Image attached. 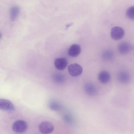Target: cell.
Here are the masks:
<instances>
[{
	"mask_svg": "<svg viewBox=\"0 0 134 134\" xmlns=\"http://www.w3.org/2000/svg\"><path fill=\"white\" fill-rule=\"evenodd\" d=\"M28 125L25 121L18 120L13 124L12 129L13 131L17 133H22L26 131L27 129Z\"/></svg>",
	"mask_w": 134,
	"mask_h": 134,
	"instance_id": "1",
	"label": "cell"
},
{
	"mask_svg": "<svg viewBox=\"0 0 134 134\" xmlns=\"http://www.w3.org/2000/svg\"><path fill=\"white\" fill-rule=\"evenodd\" d=\"M38 128L41 133L43 134H48L53 131L54 127L52 123L45 121L41 122L39 124Z\"/></svg>",
	"mask_w": 134,
	"mask_h": 134,
	"instance_id": "2",
	"label": "cell"
},
{
	"mask_svg": "<svg viewBox=\"0 0 134 134\" xmlns=\"http://www.w3.org/2000/svg\"><path fill=\"white\" fill-rule=\"evenodd\" d=\"M125 34L124 30L119 26H115L111 30V36L112 38L115 40H118L121 39Z\"/></svg>",
	"mask_w": 134,
	"mask_h": 134,
	"instance_id": "3",
	"label": "cell"
},
{
	"mask_svg": "<svg viewBox=\"0 0 134 134\" xmlns=\"http://www.w3.org/2000/svg\"><path fill=\"white\" fill-rule=\"evenodd\" d=\"M68 71L70 75L76 76L80 75L82 72V68L79 64L74 63L70 65L68 67Z\"/></svg>",
	"mask_w": 134,
	"mask_h": 134,
	"instance_id": "4",
	"label": "cell"
},
{
	"mask_svg": "<svg viewBox=\"0 0 134 134\" xmlns=\"http://www.w3.org/2000/svg\"><path fill=\"white\" fill-rule=\"evenodd\" d=\"M0 109L7 111H12L15 109L13 103L9 100L4 99H0Z\"/></svg>",
	"mask_w": 134,
	"mask_h": 134,
	"instance_id": "5",
	"label": "cell"
},
{
	"mask_svg": "<svg viewBox=\"0 0 134 134\" xmlns=\"http://www.w3.org/2000/svg\"><path fill=\"white\" fill-rule=\"evenodd\" d=\"M132 46L130 43L127 42H122L120 43L118 46L119 52L122 54H125L129 53L132 50Z\"/></svg>",
	"mask_w": 134,
	"mask_h": 134,
	"instance_id": "6",
	"label": "cell"
},
{
	"mask_svg": "<svg viewBox=\"0 0 134 134\" xmlns=\"http://www.w3.org/2000/svg\"><path fill=\"white\" fill-rule=\"evenodd\" d=\"M68 65V61L65 58H56L54 62V65L57 69L62 70L66 67Z\"/></svg>",
	"mask_w": 134,
	"mask_h": 134,
	"instance_id": "7",
	"label": "cell"
},
{
	"mask_svg": "<svg viewBox=\"0 0 134 134\" xmlns=\"http://www.w3.org/2000/svg\"><path fill=\"white\" fill-rule=\"evenodd\" d=\"M81 52L80 46L77 44H74L71 45L69 48L68 53L70 57H76L78 56Z\"/></svg>",
	"mask_w": 134,
	"mask_h": 134,
	"instance_id": "8",
	"label": "cell"
},
{
	"mask_svg": "<svg viewBox=\"0 0 134 134\" xmlns=\"http://www.w3.org/2000/svg\"><path fill=\"white\" fill-rule=\"evenodd\" d=\"M118 79L121 83L127 84L130 81V77L129 74L127 72L124 71H122L118 74Z\"/></svg>",
	"mask_w": 134,
	"mask_h": 134,
	"instance_id": "9",
	"label": "cell"
},
{
	"mask_svg": "<svg viewBox=\"0 0 134 134\" xmlns=\"http://www.w3.org/2000/svg\"><path fill=\"white\" fill-rule=\"evenodd\" d=\"M98 79L101 83L105 84L108 83L110 79V76L109 73L106 71L100 72L98 75Z\"/></svg>",
	"mask_w": 134,
	"mask_h": 134,
	"instance_id": "10",
	"label": "cell"
},
{
	"mask_svg": "<svg viewBox=\"0 0 134 134\" xmlns=\"http://www.w3.org/2000/svg\"><path fill=\"white\" fill-rule=\"evenodd\" d=\"M20 11V9L19 7L16 5L12 6L10 8L9 15L11 21H15L17 18Z\"/></svg>",
	"mask_w": 134,
	"mask_h": 134,
	"instance_id": "11",
	"label": "cell"
},
{
	"mask_svg": "<svg viewBox=\"0 0 134 134\" xmlns=\"http://www.w3.org/2000/svg\"><path fill=\"white\" fill-rule=\"evenodd\" d=\"M85 92L87 94L90 96H93L96 93V89L92 84L87 83L84 87Z\"/></svg>",
	"mask_w": 134,
	"mask_h": 134,
	"instance_id": "12",
	"label": "cell"
},
{
	"mask_svg": "<svg viewBox=\"0 0 134 134\" xmlns=\"http://www.w3.org/2000/svg\"><path fill=\"white\" fill-rule=\"evenodd\" d=\"M126 15L129 19L134 20V6H131L128 8L126 12Z\"/></svg>",
	"mask_w": 134,
	"mask_h": 134,
	"instance_id": "13",
	"label": "cell"
},
{
	"mask_svg": "<svg viewBox=\"0 0 134 134\" xmlns=\"http://www.w3.org/2000/svg\"><path fill=\"white\" fill-rule=\"evenodd\" d=\"M114 53L113 51L111 50L105 51L103 54L104 58L107 60L111 59L114 57Z\"/></svg>",
	"mask_w": 134,
	"mask_h": 134,
	"instance_id": "14",
	"label": "cell"
},
{
	"mask_svg": "<svg viewBox=\"0 0 134 134\" xmlns=\"http://www.w3.org/2000/svg\"><path fill=\"white\" fill-rule=\"evenodd\" d=\"M50 108L54 110H57L60 108V106L57 102L55 101H52L49 104Z\"/></svg>",
	"mask_w": 134,
	"mask_h": 134,
	"instance_id": "15",
	"label": "cell"
},
{
	"mask_svg": "<svg viewBox=\"0 0 134 134\" xmlns=\"http://www.w3.org/2000/svg\"><path fill=\"white\" fill-rule=\"evenodd\" d=\"M53 77L54 81L58 83L62 82L64 81V76L62 75L59 74L54 75Z\"/></svg>",
	"mask_w": 134,
	"mask_h": 134,
	"instance_id": "16",
	"label": "cell"
}]
</instances>
